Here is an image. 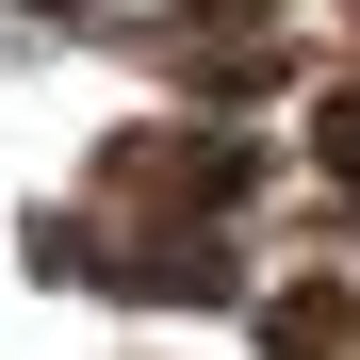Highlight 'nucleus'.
I'll return each mask as SVG.
<instances>
[{"instance_id": "obj_1", "label": "nucleus", "mask_w": 360, "mask_h": 360, "mask_svg": "<svg viewBox=\"0 0 360 360\" xmlns=\"http://www.w3.org/2000/svg\"><path fill=\"white\" fill-rule=\"evenodd\" d=\"M328 148H344V180H360V115H344V131H328Z\"/></svg>"}]
</instances>
